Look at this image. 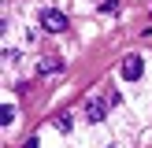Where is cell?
Wrapping results in <instances>:
<instances>
[{
  "instance_id": "1",
  "label": "cell",
  "mask_w": 152,
  "mask_h": 148,
  "mask_svg": "<svg viewBox=\"0 0 152 148\" xmlns=\"http://www.w3.org/2000/svg\"><path fill=\"white\" fill-rule=\"evenodd\" d=\"M41 26L48 30V33H63V30H67V15L56 11V7H48V11L41 15Z\"/></svg>"
},
{
  "instance_id": "2",
  "label": "cell",
  "mask_w": 152,
  "mask_h": 148,
  "mask_svg": "<svg viewBox=\"0 0 152 148\" xmlns=\"http://www.w3.org/2000/svg\"><path fill=\"white\" fill-rule=\"evenodd\" d=\"M141 70H145V59H141L137 52H130V56L123 59V81H137Z\"/></svg>"
},
{
  "instance_id": "3",
  "label": "cell",
  "mask_w": 152,
  "mask_h": 148,
  "mask_svg": "<svg viewBox=\"0 0 152 148\" xmlns=\"http://www.w3.org/2000/svg\"><path fill=\"white\" fill-rule=\"evenodd\" d=\"M86 118H89V122H100V118H104V104H100V100H93V104L86 107Z\"/></svg>"
},
{
  "instance_id": "4",
  "label": "cell",
  "mask_w": 152,
  "mask_h": 148,
  "mask_svg": "<svg viewBox=\"0 0 152 148\" xmlns=\"http://www.w3.org/2000/svg\"><path fill=\"white\" fill-rule=\"evenodd\" d=\"M52 70H63V63H59V59H45V63L37 67V74H52Z\"/></svg>"
},
{
  "instance_id": "5",
  "label": "cell",
  "mask_w": 152,
  "mask_h": 148,
  "mask_svg": "<svg viewBox=\"0 0 152 148\" xmlns=\"http://www.w3.org/2000/svg\"><path fill=\"white\" fill-rule=\"evenodd\" d=\"M52 126H56V130H71V118H67V115H56V118H52Z\"/></svg>"
},
{
  "instance_id": "6",
  "label": "cell",
  "mask_w": 152,
  "mask_h": 148,
  "mask_svg": "<svg viewBox=\"0 0 152 148\" xmlns=\"http://www.w3.org/2000/svg\"><path fill=\"white\" fill-rule=\"evenodd\" d=\"M100 11H104V15H115V11H119V0H104Z\"/></svg>"
},
{
  "instance_id": "7",
  "label": "cell",
  "mask_w": 152,
  "mask_h": 148,
  "mask_svg": "<svg viewBox=\"0 0 152 148\" xmlns=\"http://www.w3.org/2000/svg\"><path fill=\"white\" fill-rule=\"evenodd\" d=\"M22 148H37V137H30V141H26V144H22Z\"/></svg>"
}]
</instances>
